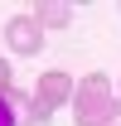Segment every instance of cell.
Masks as SVG:
<instances>
[{"label":"cell","instance_id":"5","mask_svg":"<svg viewBox=\"0 0 121 126\" xmlns=\"http://www.w3.org/2000/svg\"><path fill=\"white\" fill-rule=\"evenodd\" d=\"M15 97V73H10V63L0 58V102H10Z\"/></svg>","mask_w":121,"mask_h":126},{"label":"cell","instance_id":"6","mask_svg":"<svg viewBox=\"0 0 121 126\" xmlns=\"http://www.w3.org/2000/svg\"><path fill=\"white\" fill-rule=\"evenodd\" d=\"M0 126H15V107L10 102H0Z\"/></svg>","mask_w":121,"mask_h":126},{"label":"cell","instance_id":"4","mask_svg":"<svg viewBox=\"0 0 121 126\" xmlns=\"http://www.w3.org/2000/svg\"><path fill=\"white\" fill-rule=\"evenodd\" d=\"M29 15L39 19L44 29H68V24H73V10H68V5H58V0H34Z\"/></svg>","mask_w":121,"mask_h":126},{"label":"cell","instance_id":"1","mask_svg":"<svg viewBox=\"0 0 121 126\" xmlns=\"http://www.w3.org/2000/svg\"><path fill=\"white\" fill-rule=\"evenodd\" d=\"M121 97L111 92L106 73H87L73 92V121L77 126H121Z\"/></svg>","mask_w":121,"mask_h":126},{"label":"cell","instance_id":"7","mask_svg":"<svg viewBox=\"0 0 121 126\" xmlns=\"http://www.w3.org/2000/svg\"><path fill=\"white\" fill-rule=\"evenodd\" d=\"M116 97H121V92H116Z\"/></svg>","mask_w":121,"mask_h":126},{"label":"cell","instance_id":"2","mask_svg":"<svg viewBox=\"0 0 121 126\" xmlns=\"http://www.w3.org/2000/svg\"><path fill=\"white\" fill-rule=\"evenodd\" d=\"M77 82L63 73V68H48V73H39V82H34V97H29V121H48L53 111L63 107V102H73Z\"/></svg>","mask_w":121,"mask_h":126},{"label":"cell","instance_id":"3","mask_svg":"<svg viewBox=\"0 0 121 126\" xmlns=\"http://www.w3.org/2000/svg\"><path fill=\"white\" fill-rule=\"evenodd\" d=\"M5 39H10L15 53L34 58V53L44 48V24H39L34 15H10V19H5Z\"/></svg>","mask_w":121,"mask_h":126}]
</instances>
